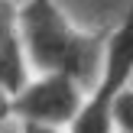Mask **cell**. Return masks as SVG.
<instances>
[{"label":"cell","mask_w":133,"mask_h":133,"mask_svg":"<svg viewBox=\"0 0 133 133\" xmlns=\"http://www.w3.org/2000/svg\"><path fill=\"white\" fill-rule=\"evenodd\" d=\"M26 78H29V65H26L16 29V3L0 0V84L10 91H19Z\"/></svg>","instance_id":"4"},{"label":"cell","mask_w":133,"mask_h":133,"mask_svg":"<svg viewBox=\"0 0 133 133\" xmlns=\"http://www.w3.org/2000/svg\"><path fill=\"white\" fill-rule=\"evenodd\" d=\"M84 84L65 71H39V78H26L19 91H13V117L49 127H71L84 104Z\"/></svg>","instance_id":"3"},{"label":"cell","mask_w":133,"mask_h":133,"mask_svg":"<svg viewBox=\"0 0 133 133\" xmlns=\"http://www.w3.org/2000/svg\"><path fill=\"white\" fill-rule=\"evenodd\" d=\"M114 133H133V88H127L114 104Z\"/></svg>","instance_id":"5"},{"label":"cell","mask_w":133,"mask_h":133,"mask_svg":"<svg viewBox=\"0 0 133 133\" xmlns=\"http://www.w3.org/2000/svg\"><path fill=\"white\" fill-rule=\"evenodd\" d=\"M13 120V91L0 84V127Z\"/></svg>","instance_id":"6"},{"label":"cell","mask_w":133,"mask_h":133,"mask_svg":"<svg viewBox=\"0 0 133 133\" xmlns=\"http://www.w3.org/2000/svg\"><path fill=\"white\" fill-rule=\"evenodd\" d=\"M133 81V0L104 36L101 65L68 133H114V104Z\"/></svg>","instance_id":"2"},{"label":"cell","mask_w":133,"mask_h":133,"mask_svg":"<svg viewBox=\"0 0 133 133\" xmlns=\"http://www.w3.org/2000/svg\"><path fill=\"white\" fill-rule=\"evenodd\" d=\"M16 29L26 65L36 71H65L91 88L101 65L107 29H78L58 0H23L16 6Z\"/></svg>","instance_id":"1"},{"label":"cell","mask_w":133,"mask_h":133,"mask_svg":"<svg viewBox=\"0 0 133 133\" xmlns=\"http://www.w3.org/2000/svg\"><path fill=\"white\" fill-rule=\"evenodd\" d=\"M19 133H65V127H49V123H29V120H19Z\"/></svg>","instance_id":"7"}]
</instances>
